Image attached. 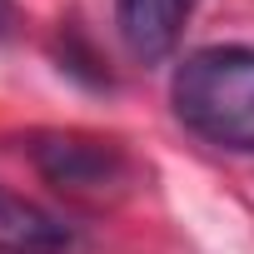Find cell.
Listing matches in <instances>:
<instances>
[{"instance_id": "6da1fadb", "label": "cell", "mask_w": 254, "mask_h": 254, "mask_svg": "<svg viewBox=\"0 0 254 254\" xmlns=\"http://www.w3.org/2000/svg\"><path fill=\"white\" fill-rule=\"evenodd\" d=\"M170 105L190 135L254 155V45H209L180 60Z\"/></svg>"}, {"instance_id": "7a4b0ae2", "label": "cell", "mask_w": 254, "mask_h": 254, "mask_svg": "<svg viewBox=\"0 0 254 254\" xmlns=\"http://www.w3.org/2000/svg\"><path fill=\"white\" fill-rule=\"evenodd\" d=\"M25 150H30V165L40 170V180L70 199L105 204L130 190V155L115 140L80 135V130H45Z\"/></svg>"}, {"instance_id": "3957f363", "label": "cell", "mask_w": 254, "mask_h": 254, "mask_svg": "<svg viewBox=\"0 0 254 254\" xmlns=\"http://www.w3.org/2000/svg\"><path fill=\"white\" fill-rule=\"evenodd\" d=\"M199 0H115V30L140 65H160L180 50Z\"/></svg>"}, {"instance_id": "277c9868", "label": "cell", "mask_w": 254, "mask_h": 254, "mask_svg": "<svg viewBox=\"0 0 254 254\" xmlns=\"http://www.w3.org/2000/svg\"><path fill=\"white\" fill-rule=\"evenodd\" d=\"M0 254H80V229L15 190H0Z\"/></svg>"}, {"instance_id": "5b68a950", "label": "cell", "mask_w": 254, "mask_h": 254, "mask_svg": "<svg viewBox=\"0 0 254 254\" xmlns=\"http://www.w3.org/2000/svg\"><path fill=\"white\" fill-rule=\"evenodd\" d=\"M5 25H10V0H0V35H5Z\"/></svg>"}]
</instances>
